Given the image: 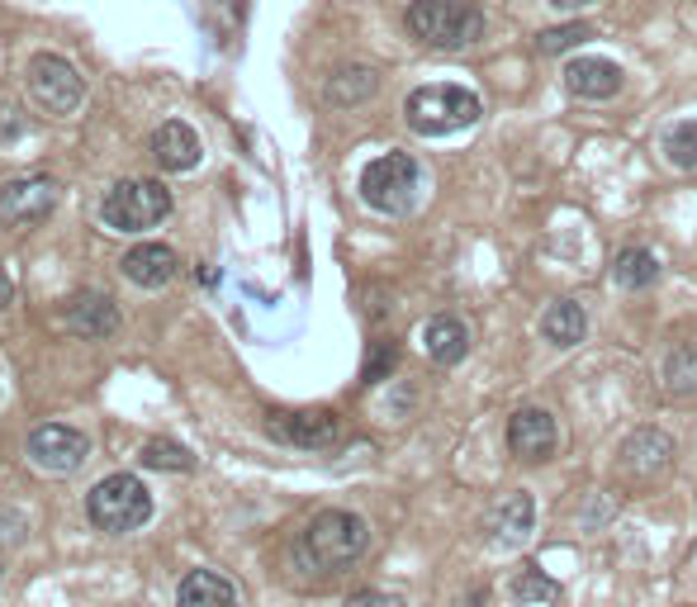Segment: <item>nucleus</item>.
Returning <instances> with one entry per match:
<instances>
[{"label": "nucleus", "instance_id": "nucleus-10", "mask_svg": "<svg viewBox=\"0 0 697 607\" xmlns=\"http://www.w3.org/2000/svg\"><path fill=\"white\" fill-rule=\"evenodd\" d=\"M58 209V181L52 176H20V181L0 186V223L33 228Z\"/></svg>", "mask_w": 697, "mask_h": 607}, {"label": "nucleus", "instance_id": "nucleus-18", "mask_svg": "<svg viewBox=\"0 0 697 607\" xmlns=\"http://www.w3.org/2000/svg\"><path fill=\"white\" fill-rule=\"evenodd\" d=\"M422 351L432 356L437 366H460L465 351H470V328H465L456 314L427 318V324H422Z\"/></svg>", "mask_w": 697, "mask_h": 607}, {"label": "nucleus", "instance_id": "nucleus-17", "mask_svg": "<svg viewBox=\"0 0 697 607\" xmlns=\"http://www.w3.org/2000/svg\"><path fill=\"white\" fill-rule=\"evenodd\" d=\"M565 86L579 100H607L621 91V67L607 58H575L565 67Z\"/></svg>", "mask_w": 697, "mask_h": 607}, {"label": "nucleus", "instance_id": "nucleus-26", "mask_svg": "<svg viewBox=\"0 0 697 607\" xmlns=\"http://www.w3.org/2000/svg\"><path fill=\"white\" fill-rule=\"evenodd\" d=\"M142 466H148V470H167V475H186L195 466V456L186 451L181 441H162V437H157V441L142 446Z\"/></svg>", "mask_w": 697, "mask_h": 607}, {"label": "nucleus", "instance_id": "nucleus-30", "mask_svg": "<svg viewBox=\"0 0 697 607\" xmlns=\"http://www.w3.org/2000/svg\"><path fill=\"white\" fill-rule=\"evenodd\" d=\"M10 299H14V280H10V271L0 266V314L10 309Z\"/></svg>", "mask_w": 697, "mask_h": 607}, {"label": "nucleus", "instance_id": "nucleus-12", "mask_svg": "<svg viewBox=\"0 0 697 607\" xmlns=\"http://www.w3.org/2000/svg\"><path fill=\"white\" fill-rule=\"evenodd\" d=\"M621 470L640 485H655V479H665L674 470V441L669 432H659V427H640L621 441Z\"/></svg>", "mask_w": 697, "mask_h": 607}, {"label": "nucleus", "instance_id": "nucleus-11", "mask_svg": "<svg viewBox=\"0 0 697 607\" xmlns=\"http://www.w3.org/2000/svg\"><path fill=\"white\" fill-rule=\"evenodd\" d=\"M560 446V427L556 418L546 414V408H517V414L508 418V451L517 460H527V466H536V460H550Z\"/></svg>", "mask_w": 697, "mask_h": 607}, {"label": "nucleus", "instance_id": "nucleus-4", "mask_svg": "<svg viewBox=\"0 0 697 607\" xmlns=\"http://www.w3.org/2000/svg\"><path fill=\"white\" fill-rule=\"evenodd\" d=\"M86 517H91V527L123 537V531H138L152 517V494L138 475H104L86 494Z\"/></svg>", "mask_w": 697, "mask_h": 607}, {"label": "nucleus", "instance_id": "nucleus-8", "mask_svg": "<svg viewBox=\"0 0 697 607\" xmlns=\"http://www.w3.org/2000/svg\"><path fill=\"white\" fill-rule=\"evenodd\" d=\"M266 437L299 451H332L342 441V422L328 408H303V414H266Z\"/></svg>", "mask_w": 697, "mask_h": 607}, {"label": "nucleus", "instance_id": "nucleus-14", "mask_svg": "<svg viewBox=\"0 0 697 607\" xmlns=\"http://www.w3.org/2000/svg\"><path fill=\"white\" fill-rule=\"evenodd\" d=\"M67 332L77 337H114L119 332V304L104 295V290H77L67 299Z\"/></svg>", "mask_w": 697, "mask_h": 607}, {"label": "nucleus", "instance_id": "nucleus-20", "mask_svg": "<svg viewBox=\"0 0 697 607\" xmlns=\"http://www.w3.org/2000/svg\"><path fill=\"white\" fill-rule=\"evenodd\" d=\"M659 380H665V395H669V399L697 404V342L669 347L665 366H659Z\"/></svg>", "mask_w": 697, "mask_h": 607}, {"label": "nucleus", "instance_id": "nucleus-29", "mask_svg": "<svg viewBox=\"0 0 697 607\" xmlns=\"http://www.w3.org/2000/svg\"><path fill=\"white\" fill-rule=\"evenodd\" d=\"M347 607H408V603L395 598V594H375V588H361V594L347 598Z\"/></svg>", "mask_w": 697, "mask_h": 607}, {"label": "nucleus", "instance_id": "nucleus-1", "mask_svg": "<svg viewBox=\"0 0 697 607\" xmlns=\"http://www.w3.org/2000/svg\"><path fill=\"white\" fill-rule=\"evenodd\" d=\"M366 550H370L366 517H356L347 508H328L299 531L295 556L303 569H313V575H342V569L366 560Z\"/></svg>", "mask_w": 697, "mask_h": 607}, {"label": "nucleus", "instance_id": "nucleus-9", "mask_svg": "<svg viewBox=\"0 0 697 607\" xmlns=\"http://www.w3.org/2000/svg\"><path fill=\"white\" fill-rule=\"evenodd\" d=\"M86 456H91V441H86V432H77V427L67 422H43L29 432V460L48 475H71L86 466Z\"/></svg>", "mask_w": 697, "mask_h": 607}, {"label": "nucleus", "instance_id": "nucleus-16", "mask_svg": "<svg viewBox=\"0 0 697 607\" xmlns=\"http://www.w3.org/2000/svg\"><path fill=\"white\" fill-rule=\"evenodd\" d=\"M119 271H123V280H133L138 290H162V285L176 280L181 261H176V252L162 242H142V247H133V252H123Z\"/></svg>", "mask_w": 697, "mask_h": 607}, {"label": "nucleus", "instance_id": "nucleus-24", "mask_svg": "<svg viewBox=\"0 0 697 607\" xmlns=\"http://www.w3.org/2000/svg\"><path fill=\"white\" fill-rule=\"evenodd\" d=\"M508 598L522 603V607H541V603H556L560 598V584L550 579V575H541V565H522V569H512Z\"/></svg>", "mask_w": 697, "mask_h": 607}, {"label": "nucleus", "instance_id": "nucleus-25", "mask_svg": "<svg viewBox=\"0 0 697 607\" xmlns=\"http://www.w3.org/2000/svg\"><path fill=\"white\" fill-rule=\"evenodd\" d=\"M665 157L678 167V171H697V119H678L665 129Z\"/></svg>", "mask_w": 697, "mask_h": 607}, {"label": "nucleus", "instance_id": "nucleus-22", "mask_svg": "<svg viewBox=\"0 0 697 607\" xmlns=\"http://www.w3.org/2000/svg\"><path fill=\"white\" fill-rule=\"evenodd\" d=\"M613 280L621 285V290H650V285L659 280V257L650 252V247H621V252L613 257Z\"/></svg>", "mask_w": 697, "mask_h": 607}, {"label": "nucleus", "instance_id": "nucleus-23", "mask_svg": "<svg viewBox=\"0 0 697 607\" xmlns=\"http://www.w3.org/2000/svg\"><path fill=\"white\" fill-rule=\"evenodd\" d=\"M375 86H380L375 67H361V62L337 67L332 77H328V100H332V105H361V100L375 96Z\"/></svg>", "mask_w": 697, "mask_h": 607}, {"label": "nucleus", "instance_id": "nucleus-5", "mask_svg": "<svg viewBox=\"0 0 697 607\" xmlns=\"http://www.w3.org/2000/svg\"><path fill=\"white\" fill-rule=\"evenodd\" d=\"M167 213H171V190L162 181H119L100 200V219L114 233H148Z\"/></svg>", "mask_w": 697, "mask_h": 607}, {"label": "nucleus", "instance_id": "nucleus-15", "mask_svg": "<svg viewBox=\"0 0 697 607\" xmlns=\"http://www.w3.org/2000/svg\"><path fill=\"white\" fill-rule=\"evenodd\" d=\"M152 162L162 167V171H195L200 167V133L190 129L186 119H167V123H157V133H152Z\"/></svg>", "mask_w": 697, "mask_h": 607}, {"label": "nucleus", "instance_id": "nucleus-2", "mask_svg": "<svg viewBox=\"0 0 697 607\" xmlns=\"http://www.w3.org/2000/svg\"><path fill=\"white\" fill-rule=\"evenodd\" d=\"M404 24L418 43L456 52L485 39V10L479 0H408Z\"/></svg>", "mask_w": 697, "mask_h": 607}, {"label": "nucleus", "instance_id": "nucleus-13", "mask_svg": "<svg viewBox=\"0 0 697 607\" xmlns=\"http://www.w3.org/2000/svg\"><path fill=\"white\" fill-rule=\"evenodd\" d=\"M485 531H489V541L498 550H517V546H527L531 541V531H536V504H531V494H504L498 504L485 513Z\"/></svg>", "mask_w": 697, "mask_h": 607}, {"label": "nucleus", "instance_id": "nucleus-7", "mask_svg": "<svg viewBox=\"0 0 697 607\" xmlns=\"http://www.w3.org/2000/svg\"><path fill=\"white\" fill-rule=\"evenodd\" d=\"M24 81H29V96L43 115H77L81 100H86V81L81 71L71 67L58 52H33L29 67H24Z\"/></svg>", "mask_w": 697, "mask_h": 607}, {"label": "nucleus", "instance_id": "nucleus-27", "mask_svg": "<svg viewBox=\"0 0 697 607\" xmlns=\"http://www.w3.org/2000/svg\"><path fill=\"white\" fill-rule=\"evenodd\" d=\"M588 39H594V29L588 24H556V29L536 33V52H541V58H556V52H569V48H579Z\"/></svg>", "mask_w": 697, "mask_h": 607}, {"label": "nucleus", "instance_id": "nucleus-19", "mask_svg": "<svg viewBox=\"0 0 697 607\" xmlns=\"http://www.w3.org/2000/svg\"><path fill=\"white\" fill-rule=\"evenodd\" d=\"M176 607H238V588L213 569H190L176 588Z\"/></svg>", "mask_w": 697, "mask_h": 607}, {"label": "nucleus", "instance_id": "nucleus-31", "mask_svg": "<svg viewBox=\"0 0 697 607\" xmlns=\"http://www.w3.org/2000/svg\"><path fill=\"white\" fill-rule=\"evenodd\" d=\"M550 6H560V10H584V6H594V0H550Z\"/></svg>", "mask_w": 697, "mask_h": 607}, {"label": "nucleus", "instance_id": "nucleus-28", "mask_svg": "<svg viewBox=\"0 0 697 607\" xmlns=\"http://www.w3.org/2000/svg\"><path fill=\"white\" fill-rule=\"evenodd\" d=\"M395 366H399V347L395 342H375L370 347V361H366V385H380Z\"/></svg>", "mask_w": 697, "mask_h": 607}, {"label": "nucleus", "instance_id": "nucleus-6", "mask_svg": "<svg viewBox=\"0 0 697 607\" xmlns=\"http://www.w3.org/2000/svg\"><path fill=\"white\" fill-rule=\"evenodd\" d=\"M418 190H422V167L408 152H385L361 171V200L375 213H408L418 205Z\"/></svg>", "mask_w": 697, "mask_h": 607}, {"label": "nucleus", "instance_id": "nucleus-21", "mask_svg": "<svg viewBox=\"0 0 697 607\" xmlns=\"http://www.w3.org/2000/svg\"><path fill=\"white\" fill-rule=\"evenodd\" d=\"M584 332H588V314H584V304H575V299H556L541 314V337L550 347H579Z\"/></svg>", "mask_w": 697, "mask_h": 607}, {"label": "nucleus", "instance_id": "nucleus-3", "mask_svg": "<svg viewBox=\"0 0 697 607\" xmlns=\"http://www.w3.org/2000/svg\"><path fill=\"white\" fill-rule=\"evenodd\" d=\"M485 115V105H479L475 91H465V86H418L414 96L404 100V119L408 129L422 133V138H446V133H460L479 123Z\"/></svg>", "mask_w": 697, "mask_h": 607}]
</instances>
